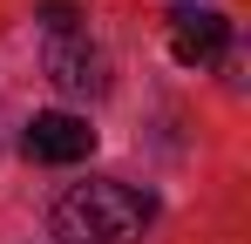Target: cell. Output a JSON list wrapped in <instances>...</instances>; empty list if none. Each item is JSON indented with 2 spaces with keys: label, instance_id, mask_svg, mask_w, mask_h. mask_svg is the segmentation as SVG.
I'll return each instance as SVG.
<instances>
[{
  "label": "cell",
  "instance_id": "1",
  "mask_svg": "<svg viewBox=\"0 0 251 244\" xmlns=\"http://www.w3.org/2000/svg\"><path fill=\"white\" fill-rule=\"evenodd\" d=\"M143 224H150V203L109 176L68 183L54 197V238L61 244H143Z\"/></svg>",
  "mask_w": 251,
  "mask_h": 244
},
{
  "label": "cell",
  "instance_id": "2",
  "mask_svg": "<svg viewBox=\"0 0 251 244\" xmlns=\"http://www.w3.org/2000/svg\"><path fill=\"white\" fill-rule=\"evenodd\" d=\"M41 61H48V81H54L68 102H88V95L109 88V61H102V48H95L82 27H75V34H48Z\"/></svg>",
  "mask_w": 251,
  "mask_h": 244
},
{
  "label": "cell",
  "instance_id": "4",
  "mask_svg": "<svg viewBox=\"0 0 251 244\" xmlns=\"http://www.w3.org/2000/svg\"><path fill=\"white\" fill-rule=\"evenodd\" d=\"M27 156L34 163H82L88 149H95V129H88L82 116H68V109H48V116L27 122Z\"/></svg>",
  "mask_w": 251,
  "mask_h": 244
},
{
  "label": "cell",
  "instance_id": "5",
  "mask_svg": "<svg viewBox=\"0 0 251 244\" xmlns=\"http://www.w3.org/2000/svg\"><path fill=\"white\" fill-rule=\"evenodd\" d=\"M41 34H75V7L68 0H48L41 7Z\"/></svg>",
  "mask_w": 251,
  "mask_h": 244
},
{
  "label": "cell",
  "instance_id": "3",
  "mask_svg": "<svg viewBox=\"0 0 251 244\" xmlns=\"http://www.w3.org/2000/svg\"><path fill=\"white\" fill-rule=\"evenodd\" d=\"M224 48H231V21L224 14H210V7H176L170 14V54L183 68H210Z\"/></svg>",
  "mask_w": 251,
  "mask_h": 244
}]
</instances>
